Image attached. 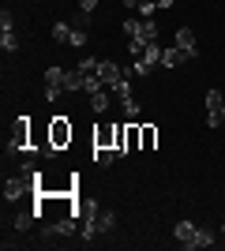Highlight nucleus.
Returning <instances> with one entry per match:
<instances>
[{
	"instance_id": "6",
	"label": "nucleus",
	"mask_w": 225,
	"mask_h": 251,
	"mask_svg": "<svg viewBox=\"0 0 225 251\" xmlns=\"http://www.w3.org/2000/svg\"><path fill=\"white\" fill-rule=\"evenodd\" d=\"M98 75H101V83H105V86H113L120 75H124V68H120L117 60H98Z\"/></svg>"
},
{
	"instance_id": "33",
	"label": "nucleus",
	"mask_w": 225,
	"mask_h": 251,
	"mask_svg": "<svg viewBox=\"0 0 225 251\" xmlns=\"http://www.w3.org/2000/svg\"><path fill=\"white\" fill-rule=\"evenodd\" d=\"M222 232H225V225H222Z\"/></svg>"
},
{
	"instance_id": "16",
	"label": "nucleus",
	"mask_w": 225,
	"mask_h": 251,
	"mask_svg": "<svg viewBox=\"0 0 225 251\" xmlns=\"http://www.w3.org/2000/svg\"><path fill=\"white\" fill-rule=\"evenodd\" d=\"M147 38H128V52H131V60H143L147 56Z\"/></svg>"
},
{
	"instance_id": "3",
	"label": "nucleus",
	"mask_w": 225,
	"mask_h": 251,
	"mask_svg": "<svg viewBox=\"0 0 225 251\" xmlns=\"http://www.w3.org/2000/svg\"><path fill=\"white\" fill-rule=\"evenodd\" d=\"M72 120H68V116H53V120H49V127H45V139H49V143H53L56 150H64L68 143H72Z\"/></svg>"
},
{
	"instance_id": "14",
	"label": "nucleus",
	"mask_w": 225,
	"mask_h": 251,
	"mask_svg": "<svg viewBox=\"0 0 225 251\" xmlns=\"http://www.w3.org/2000/svg\"><path fill=\"white\" fill-rule=\"evenodd\" d=\"M154 68H158V64L147 60V56H143V60H131V75H139V79H150V75H154Z\"/></svg>"
},
{
	"instance_id": "27",
	"label": "nucleus",
	"mask_w": 225,
	"mask_h": 251,
	"mask_svg": "<svg viewBox=\"0 0 225 251\" xmlns=\"http://www.w3.org/2000/svg\"><path fill=\"white\" fill-rule=\"evenodd\" d=\"M161 49H165V45H161V42H150V45H147V60L161 64Z\"/></svg>"
},
{
	"instance_id": "18",
	"label": "nucleus",
	"mask_w": 225,
	"mask_h": 251,
	"mask_svg": "<svg viewBox=\"0 0 225 251\" xmlns=\"http://www.w3.org/2000/svg\"><path fill=\"white\" fill-rule=\"evenodd\" d=\"M120 109H124L128 120H135V116H139V101H135V94H131V98H120Z\"/></svg>"
},
{
	"instance_id": "12",
	"label": "nucleus",
	"mask_w": 225,
	"mask_h": 251,
	"mask_svg": "<svg viewBox=\"0 0 225 251\" xmlns=\"http://www.w3.org/2000/svg\"><path fill=\"white\" fill-rule=\"evenodd\" d=\"M117 150H113V147H94V165H101V169H105V165H113V161H117Z\"/></svg>"
},
{
	"instance_id": "7",
	"label": "nucleus",
	"mask_w": 225,
	"mask_h": 251,
	"mask_svg": "<svg viewBox=\"0 0 225 251\" xmlns=\"http://www.w3.org/2000/svg\"><path fill=\"white\" fill-rule=\"evenodd\" d=\"M94 147H113L117 150V124H101L94 131Z\"/></svg>"
},
{
	"instance_id": "23",
	"label": "nucleus",
	"mask_w": 225,
	"mask_h": 251,
	"mask_svg": "<svg viewBox=\"0 0 225 251\" xmlns=\"http://www.w3.org/2000/svg\"><path fill=\"white\" fill-rule=\"evenodd\" d=\"M75 90H83V75H79V68L68 72V94H75Z\"/></svg>"
},
{
	"instance_id": "17",
	"label": "nucleus",
	"mask_w": 225,
	"mask_h": 251,
	"mask_svg": "<svg viewBox=\"0 0 225 251\" xmlns=\"http://www.w3.org/2000/svg\"><path fill=\"white\" fill-rule=\"evenodd\" d=\"M154 147H158V127L143 124V150H154Z\"/></svg>"
},
{
	"instance_id": "30",
	"label": "nucleus",
	"mask_w": 225,
	"mask_h": 251,
	"mask_svg": "<svg viewBox=\"0 0 225 251\" xmlns=\"http://www.w3.org/2000/svg\"><path fill=\"white\" fill-rule=\"evenodd\" d=\"M94 8H98V0H79V11H86V15H90Z\"/></svg>"
},
{
	"instance_id": "19",
	"label": "nucleus",
	"mask_w": 225,
	"mask_h": 251,
	"mask_svg": "<svg viewBox=\"0 0 225 251\" xmlns=\"http://www.w3.org/2000/svg\"><path fill=\"white\" fill-rule=\"evenodd\" d=\"M0 49H4V52H15V49H19V38H15V30H4V34H0Z\"/></svg>"
},
{
	"instance_id": "4",
	"label": "nucleus",
	"mask_w": 225,
	"mask_h": 251,
	"mask_svg": "<svg viewBox=\"0 0 225 251\" xmlns=\"http://www.w3.org/2000/svg\"><path fill=\"white\" fill-rule=\"evenodd\" d=\"M176 49H184V56H188V60H195V56H199V42H195V30H188V26H180V30H176Z\"/></svg>"
},
{
	"instance_id": "26",
	"label": "nucleus",
	"mask_w": 225,
	"mask_h": 251,
	"mask_svg": "<svg viewBox=\"0 0 225 251\" xmlns=\"http://www.w3.org/2000/svg\"><path fill=\"white\" fill-rule=\"evenodd\" d=\"M68 45H75V49H83V45H86V30L72 26V38H68Z\"/></svg>"
},
{
	"instance_id": "11",
	"label": "nucleus",
	"mask_w": 225,
	"mask_h": 251,
	"mask_svg": "<svg viewBox=\"0 0 225 251\" xmlns=\"http://www.w3.org/2000/svg\"><path fill=\"white\" fill-rule=\"evenodd\" d=\"M109 105H113V94H109V90H98V94H90V109H94L98 116L109 113Z\"/></svg>"
},
{
	"instance_id": "13",
	"label": "nucleus",
	"mask_w": 225,
	"mask_h": 251,
	"mask_svg": "<svg viewBox=\"0 0 225 251\" xmlns=\"http://www.w3.org/2000/svg\"><path fill=\"white\" fill-rule=\"evenodd\" d=\"M222 105H225L222 90H206V116H218V113H222Z\"/></svg>"
},
{
	"instance_id": "28",
	"label": "nucleus",
	"mask_w": 225,
	"mask_h": 251,
	"mask_svg": "<svg viewBox=\"0 0 225 251\" xmlns=\"http://www.w3.org/2000/svg\"><path fill=\"white\" fill-rule=\"evenodd\" d=\"M0 30H15V19H11V11H8V8L0 11Z\"/></svg>"
},
{
	"instance_id": "1",
	"label": "nucleus",
	"mask_w": 225,
	"mask_h": 251,
	"mask_svg": "<svg viewBox=\"0 0 225 251\" xmlns=\"http://www.w3.org/2000/svg\"><path fill=\"white\" fill-rule=\"evenodd\" d=\"M30 139H34L30 116H19V120H15V131H11V139H8V154L11 157H23L26 150H30Z\"/></svg>"
},
{
	"instance_id": "29",
	"label": "nucleus",
	"mask_w": 225,
	"mask_h": 251,
	"mask_svg": "<svg viewBox=\"0 0 225 251\" xmlns=\"http://www.w3.org/2000/svg\"><path fill=\"white\" fill-rule=\"evenodd\" d=\"M86 23H90V15H86V11H79V15H75V23H72V26H79V30H86Z\"/></svg>"
},
{
	"instance_id": "9",
	"label": "nucleus",
	"mask_w": 225,
	"mask_h": 251,
	"mask_svg": "<svg viewBox=\"0 0 225 251\" xmlns=\"http://www.w3.org/2000/svg\"><path fill=\"white\" fill-rule=\"evenodd\" d=\"M109 94L117 98V101H120V98H131V68H128L124 75H120V79H117L113 86H109Z\"/></svg>"
},
{
	"instance_id": "20",
	"label": "nucleus",
	"mask_w": 225,
	"mask_h": 251,
	"mask_svg": "<svg viewBox=\"0 0 225 251\" xmlns=\"http://www.w3.org/2000/svg\"><path fill=\"white\" fill-rule=\"evenodd\" d=\"M68 38H72V26H68V23H53V42L68 45Z\"/></svg>"
},
{
	"instance_id": "22",
	"label": "nucleus",
	"mask_w": 225,
	"mask_h": 251,
	"mask_svg": "<svg viewBox=\"0 0 225 251\" xmlns=\"http://www.w3.org/2000/svg\"><path fill=\"white\" fill-rule=\"evenodd\" d=\"M210 244H218L214 229H199V232H195V248H210Z\"/></svg>"
},
{
	"instance_id": "32",
	"label": "nucleus",
	"mask_w": 225,
	"mask_h": 251,
	"mask_svg": "<svg viewBox=\"0 0 225 251\" xmlns=\"http://www.w3.org/2000/svg\"><path fill=\"white\" fill-rule=\"evenodd\" d=\"M218 120H222V124H225V105H222V113H218Z\"/></svg>"
},
{
	"instance_id": "24",
	"label": "nucleus",
	"mask_w": 225,
	"mask_h": 251,
	"mask_svg": "<svg viewBox=\"0 0 225 251\" xmlns=\"http://www.w3.org/2000/svg\"><path fill=\"white\" fill-rule=\"evenodd\" d=\"M143 19H154V11H158V0H139V8H135Z\"/></svg>"
},
{
	"instance_id": "31",
	"label": "nucleus",
	"mask_w": 225,
	"mask_h": 251,
	"mask_svg": "<svg viewBox=\"0 0 225 251\" xmlns=\"http://www.w3.org/2000/svg\"><path fill=\"white\" fill-rule=\"evenodd\" d=\"M124 4H128V8H139V0H124Z\"/></svg>"
},
{
	"instance_id": "25",
	"label": "nucleus",
	"mask_w": 225,
	"mask_h": 251,
	"mask_svg": "<svg viewBox=\"0 0 225 251\" xmlns=\"http://www.w3.org/2000/svg\"><path fill=\"white\" fill-rule=\"evenodd\" d=\"M75 68H79L83 75H98V60H94V56H83V60L75 64Z\"/></svg>"
},
{
	"instance_id": "15",
	"label": "nucleus",
	"mask_w": 225,
	"mask_h": 251,
	"mask_svg": "<svg viewBox=\"0 0 225 251\" xmlns=\"http://www.w3.org/2000/svg\"><path fill=\"white\" fill-rule=\"evenodd\" d=\"M117 229V214L113 210H98V232H113Z\"/></svg>"
},
{
	"instance_id": "5",
	"label": "nucleus",
	"mask_w": 225,
	"mask_h": 251,
	"mask_svg": "<svg viewBox=\"0 0 225 251\" xmlns=\"http://www.w3.org/2000/svg\"><path fill=\"white\" fill-rule=\"evenodd\" d=\"M173 232H176V240H180L188 251H195V232H199L195 221H176V229H173Z\"/></svg>"
},
{
	"instance_id": "2",
	"label": "nucleus",
	"mask_w": 225,
	"mask_h": 251,
	"mask_svg": "<svg viewBox=\"0 0 225 251\" xmlns=\"http://www.w3.org/2000/svg\"><path fill=\"white\" fill-rule=\"evenodd\" d=\"M64 90H68V68L49 64V68H45V101H56Z\"/></svg>"
},
{
	"instance_id": "10",
	"label": "nucleus",
	"mask_w": 225,
	"mask_h": 251,
	"mask_svg": "<svg viewBox=\"0 0 225 251\" xmlns=\"http://www.w3.org/2000/svg\"><path fill=\"white\" fill-rule=\"evenodd\" d=\"M184 60H188V56H184V49H176V45L161 49V68H180Z\"/></svg>"
},
{
	"instance_id": "8",
	"label": "nucleus",
	"mask_w": 225,
	"mask_h": 251,
	"mask_svg": "<svg viewBox=\"0 0 225 251\" xmlns=\"http://www.w3.org/2000/svg\"><path fill=\"white\" fill-rule=\"evenodd\" d=\"M38 221H42V218H38V210H34V206L23 210V214H15V232H30Z\"/></svg>"
},
{
	"instance_id": "21",
	"label": "nucleus",
	"mask_w": 225,
	"mask_h": 251,
	"mask_svg": "<svg viewBox=\"0 0 225 251\" xmlns=\"http://www.w3.org/2000/svg\"><path fill=\"white\" fill-rule=\"evenodd\" d=\"M139 38H147V42H158V23H154V19H143Z\"/></svg>"
}]
</instances>
